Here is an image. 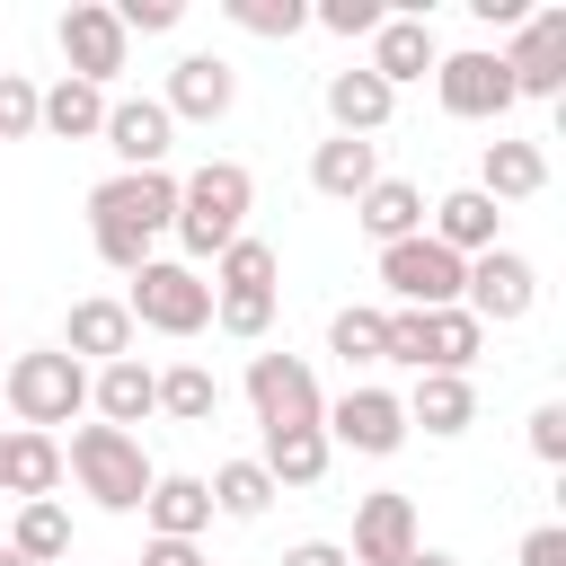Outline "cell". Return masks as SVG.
Wrapping results in <instances>:
<instances>
[{"instance_id":"26","label":"cell","mask_w":566,"mask_h":566,"mask_svg":"<svg viewBox=\"0 0 566 566\" xmlns=\"http://www.w3.org/2000/svg\"><path fill=\"white\" fill-rule=\"evenodd\" d=\"M389 106H398V97H389L371 71H327V124H336V133L371 142V133L389 124Z\"/></svg>"},{"instance_id":"21","label":"cell","mask_w":566,"mask_h":566,"mask_svg":"<svg viewBox=\"0 0 566 566\" xmlns=\"http://www.w3.org/2000/svg\"><path fill=\"white\" fill-rule=\"evenodd\" d=\"M495 230H504V212H495V203H486L478 186H451V195L433 203V230H424V239H442V248H451V256L469 265V256H486V248H504Z\"/></svg>"},{"instance_id":"4","label":"cell","mask_w":566,"mask_h":566,"mask_svg":"<svg viewBox=\"0 0 566 566\" xmlns=\"http://www.w3.org/2000/svg\"><path fill=\"white\" fill-rule=\"evenodd\" d=\"M124 310H133V327H150V336H203V327H212V283H203L186 256H150V265L133 274Z\"/></svg>"},{"instance_id":"23","label":"cell","mask_w":566,"mask_h":566,"mask_svg":"<svg viewBox=\"0 0 566 566\" xmlns=\"http://www.w3.org/2000/svg\"><path fill=\"white\" fill-rule=\"evenodd\" d=\"M35 133H53V142H97L106 133V88H88V80H53L44 88V106H35Z\"/></svg>"},{"instance_id":"32","label":"cell","mask_w":566,"mask_h":566,"mask_svg":"<svg viewBox=\"0 0 566 566\" xmlns=\"http://www.w3.org/2000/svg\"><path fill=\"white\" fill-rule=\"evenodd\" d=\"M203 495H212V513H230V522H256V513L274 504V478H265L256 460H221V469L203 478Z\"/></svg>"},{"instance_id":"18","label":"cell","mask_w":566,"mask_h":566,"mask_svg":"<svg viewBox=\"0 0 566 566\" xmlns=\"http://www.w3.org/2000/svg\"><path fill=\"white\" fill-rule=\"evenodd\" d=\"M88 407H97V424H115V433H133L150 407H159V371L142 363V354H124V363H106V371H88Z\"/></svg>"},{"instance_id":"38","label":"cell","mask_w":566,"mask_h":566,"mask_svg":"<svg viewBox=\"0 0 566 566\" xmlns=\"http://www.w3.org/2000/svg\"><path fill=\"white\" fill-rule=\"evenodd\" d=\"M186 18V0H115V27L124 35H168Z\"/></svg>"},{"instance_id":"24","label":"cell","mask_w":566,"mask_h":566,"mask_svg":"<svg viewBox=\"0 0 566 566\" xmlns=\"http://www.w3.org/2000/svg\"><path fill=\"white\" fill-rule=\"evenodd\" d=\"M380 177V142H354V133H327L318 150H310V186L318 195H336V203H354L363 186Z\"/></svg>"},{"instance_id":"11","label":"cell","mask_w":566,"mask_h":566,"mask_svg":"<svg viewBox=\"0 0 566 566\" xmlns=\"http://www.w3.org/2000/svg\"><path fill=\"white\" fill-rule=\"evenodd\" d=\"M504 80L513 97H557L566 88V9H531L504 44Z\"/></svg>"},{"instance_id":"33","label":"cell","mask_w":566,"mask_h":566,"mask_svg":"<svg viewBox=\"0 0 566 566\" xmlns=\"http://www.w3.org/2000/svg\"><path fill=\"white\" fill-rule=\"evenodd\" d=\"M274 248L265 239H230L221 256H212V292H274Z\"/></svg>"},{"instance_id":"10","label":"cell","mask_w":566,"mask_h":566,"mask_svg":"<svg viewBox=\"0 0 566 566\" xmlns=\"http://www.w3.org/2000/svg\"><path fill=\"white\" fill-rule=\"evenodd\" d=\"M53 35H62V62H71V80H88V88H106V80L133 62V35L115 27V9H106V0H71Z\"/></svg>"},{"instance_id":"40","label":"cell","mask_w":566,"mask_h":566,"mask_svg":"<svg viewBox=\"0 0 566 566\" xmlns=\"http://www.w3.org/2000/svg\"><path fill=\"white\" fill-rule=\"evenodd\" d=\"M531 451H539L548 469L566 460V398H539V407H531Z\"/></svg>"},{"instance_id":"28","label":"cell","mask_w":566,"mask_h":566,"mask_svg":"<svg viewBox=\"0 0 566 566\" xmlns=\"http://www.w3.org/2000/svg\"><path fill=\"white\" fill-rule=\"evenodd\" d=\"M327 460H336V451H327L318 424H310V433H265V451H256V469L274 478V495H283V486H318Z\"/></svg>"},{"instance_id":"43","label":"cell","mask_w":566,"mask_h":566,"mask_svg":"<svg viewBox=\"0 0 566 566\" xmlns=\"http://www.w3.org/2000/svg\"><path fill=\"white\" fill-rule=\"evenodd\" d=\"M283 566H345V548L336 539H301V548H283Z\"/></svg>"},{"instance_id":"34","label":"cell","mask_w":566,"mask_h":566,"mask_svg":"<svg viewBox=\"0 0 566 566\" xmlns=\"http://www.w3.org/2000/svg\"><path fill=\"white\" fill-rule=\"evenodd\" d=\"M221 9H230V27H248V35H274V44L310 27V0H221Z\"/></svg>"},{"instance_id":"42","label":"cell","mask_w":566,"mask_h":566,"mask_svg":"<svg viewBox=\"0 0 566 566\" xmlns=\"http://www.w3.org/2000/svg\"><path fill=\"white\" fill-rule=\"evenodd\" d=\"M133 566H203V548H195V539H150Z\"/></svg>"},{"instance_id":"29","label":"cell","mask_w":566,"mask_h":566,"mask_svg":"<svg viewBox=\"0 0 566 566\" xmlns=\"http://www.w3.org/2000/svg\"><path fill=\"white\" fill-rule=\"evenodd\" d=\"M53 486H62V442L18 424V433H9V495L35 504V495H53Z\"/></svg>"},{"instance_id":"7","label":"cell","mask_w":566,"mask_h":566,"mask_svg":"<svg viewBox=\"0 0 566 566\" xmlns=\"http://www.w3.org/2000/svg\"><path fill=\"white\" fill-rule=\"evenodd\" d=\"M248 407H256L265 433H310V424L327 416L318 371H310L301 354H248Z\"/></svg>"},{"instance_id":"9","label":"cell","mask_w":566,"mask_h":566,"mask_svg":"<svg viewBox=\"0 0 566 566\" xmlns=\"http://www.w3.org/2000/svg\"><path fill=\"white\" fill-rule=\"evenodd\" d=\"M318 433H327V451H363V460H389L398 442H407V407H398V389H345L327 416H318Z\"/></svg>"},{"instance_id":"6","label":"cell","mask_w":566,"mask_h":566,"mask_svg":"<svg viewBox=\"0 0 566 566\" xmlns=\"http://www.w3.org/2000/svg\"><path fill=\"white\" fill-rule=\"evenodd\" d=\"M460 310H469L478 327H513V318H531V310H539V265H531L522 248H486V256H469V274H460Z\"/></svg>"},{"instance_id":"47","label":"cell","mask_w":566,"mask_h":566,"mask_svg":"<svg viewBox=\"0 0 566 566\" xmlns=\"http://www.w3.org/2000/svg\"><path fill=\"white\" fill-rule=\"evenodd\" d=\"M0 566H27V557H18V548H0Z\"/></svg>"},{"instance_id":"5","label":"cell","mask_w":566,"mask_h":566,"mask_svg":"<svg viewBox=\"0 0 566 566\" xmlns=\"http://www.w3.org/2000/svg\"><path fill=\"white\" fill-rule=\"evenodd\" d=\"M80 407H88V363H71L62 345H44V354H18V363H9V416H18L27 433L80 424Z\"/></svg>"},{"instance_id":"41","label":"cell","mask_w":566,"mask_h":566,"mask_svg":"<svg viewBox=\"0 0 566 566\" xmlns=\"http://www.w3.org/2000/svg\"><path fill=\"white\" fill-rule=\"evenodd\" d=\"M522 566H566V522H539V531H522Z\"/></svg>"},{"instance_id":"2","label":"cell","mask_w":566,"mask_h":566,"mask_svg":"<svg viewBox=\"0 0 566 566\" xmlns=\"http://www.w3.org/2000/svg\"><path fill=\"white\" fill-rule=\"evenodd\" d=\"M248 203H256V177L239 159H203L195 177H177V239L186 256H221L230 239H248Z\"/></svg>"},{"instance_id":"45","label":"cell","mask_w":566,"mask_h":566,"mask_svg":"<svg viewBox=\"0 0 566 566\" xmlns=\"http://www.w3.org/2000/svg\"><path fill=\"white\" fill-rule=\"evenodd\" d=\"M407 566H460V557H451V548H416Z\"/></svg>"},{"instance_id":"8","label":"cell","mask_w":566,"mask_h":566,"mask_svg":"<svg viewBox=\"0 0 566 566\" xmlns=\"http://www.w3.org/2000/svg\"><path fill=\"white\" fill-rule=\"evenodd\" d=\"M460 256L442 248V239H398V248H380V283H389V301L398 310H460Z\"/></svg>"},{"instance_id":"3","label":"cell","mask_w":566,"mask_h":566,"mask_svg":"<svg viewBox=\"0 0 566 566\" xmlns=\"http://www.w3.org/2000/svg\"><path fill=\"white\" fill-rule=\"evenodd\" d=\"M62 469H71L80 495L106 504V513H142V495H150V478H159V469L142 460V433H115V424H71Z\"/></svg>"},{"instance_id":"14","label":"cell","mask_w":566,"mask_h":566,"mask_svg":"<svg viewBox=\"0 0 566 566\" xmlns=\"http://www.w3.org/2000/svg\"><path fill=\"white\" fill-rule=\"evenodd\" d=\"M159 106H168V124H221V115L239 106V71H230L221 53H177Z\"/></svg>"},{"instance_id":"13","label":"cell","mask_w":566,"mask_h":566,"mask_svg":"<svg viewBox=\"0 0 566 566\" xmlns=\"http://www.w3.org/2000/svg\"><path fill=\"white\" fill-rule=\"evenodd\" d=\"M416 548H424V531H416V504H407L398 486H380V495L354 504V548H345V566H407Z\"/></svg>"},{"instance_id":"16","label":"cell","mask_w":566,"mask_h":566,"mask_svg":"<svg viewBox=\"0 0 566 566\" xmlns=\"http://www.w3.org/2000/svg\"><path fill=\"white\" fill-rule=\"evenodd\" d=\"M433 62H442V44H433V27H424L416 9H398V18H380V27H371V62H363V71H371L389 97H398L407 80H424Z\"/></svg>"},{"instance_id":"46","label":"cell","mask_w":566,"mask_h":566,"mask_svg":"<svg viewBox=\"0 0 566 566\" xmlns=\"http://www.w3.org/2000/svg\"><path fill=\"white\" fill-rule=\"evenodd\" d=\"M0 495H9V433H0Z\"/></svg>"},{"instance_id":"44","label":"cell","mask_w":566,"mask_h":566,"mask_svg":"<svg viewBox=\"0 0 566 566\" xmlns=\"http://www.w3.org/2000/svg\"><path fill=\"white\" fill-rule=\"evenodd\" d=\"M469 9H478V18H486V27H522V18H531V9H522V0H469Z\"/></svg>"},{"instance_id":"15","label":"cell","mask_w":566,"mask_h":566,"mask_svg":"<svg viewBox=\"0 0 566 566\" xmlns=\"http://www.w3.org/2000/svg\"><path fill=\"white\" fill-rule=\"evenodd\" d=\"M124 168H168V150H177V124H168V106L159 97H106V133H97Z\"/></svg>"},{"instance_id":"36","label":"cell","mask_w":566,"mask_h":566,"mask_svg":"<svg viewBox=\"0 0 566 566\" xmlns=\"http://www.w3.org/2000/svg\"><path fill=\"white\" fill-rule=\"evenodd\" d=\"M380 318H389V310H363V301L336 310V318H327V354H345V363H380Z\"/></svg>"},{"instance_id":"27","label":"cell","mask_w":566,"mask_h":566,"mask_svg":"<svg viewBox=\"0 0 566 566\" xmlns=\"http://www.w3.org/2000/svg\"><path fill=\"white\" fill-rule=\"evenodd\" d=\"M478 345H486V327H478L469 310H424V363H416V371H451V380H469Z\"/></svg>"},{"instance_id":"39","label":"cell","mask_w":566,"mask_h":566,"mask_svg":"<svg viewBox=\"0 0 566 566\" xmlns=\"http://www.w3.org/2000/svg\"><path fill=\"white\" fill-rule=\"evenodd\" d=\"M310 18H318V27H327V35H371V27H380V18H389V9H380V0H318V9H310Z\"/></svg>"},{"instance_id":"22","label":"cell","mask_w":566,"mask_h":566,"mask_svg":"<svg viewBox=\"0 0 566 566\" xmlns=\"http://www.w3.org/2000/svg\"><path fill=\"white\" fill-rule=\"evenodd\" d=\"M407 407V433L424 424L433 442H451V433H469L478 424V389L469 380H451V371H416V398H398Z\"/></svg>"},{"instance_id":"30","label":"cell","mask_w":566,"mask_h":566,"mask_svg":"<svg viewBox=\"0 0 566 566\" xmlns=\"http://www.w3.org/2000/svg\"><path fill=\"white\" fill-rule=\"evenodd\" d=\"M9 548H18L27 566H62V557H71V513H62L53 495L18 504V531H9Z\"/></svg>"},{"instance_id":"17","label":"cell","mask_w":566,"mask_h":566,"mask_svg":"<svg viewBox=\"0 0 566 566\" xmlns=\"http://www.w3.org/2000/svg\"><path fill=\"white\" fill-rule=\"evenodd\" d=\"M133 336H142V327H133V310H124V301H106V292L71 301V318H62V354H71V363H97V371H106V363H124V354H133Z\"/></svg>"},{"instance_id":"12","label":"cell","mask_w":566,"mask_h":566,"mask_svg":"<svg viewBox=\"0 0 566 566\" xmlns=\"http://www.w3.org/2000/svg\"><path fill=\"white\" fill-rule=\"evenodd\" d=\"M433 88H442V115H460V124H495L513 106L504 53H442L433 62Z\"/></svg>"},{"instance_id":"35","label":"cell","mask_w":566,"mask_h":566,"mask_svg":"<svg viewBox=\"0 0 566 566\" xmlns=\"http://www.w3.org/2000/svg\"><path fill=\"white\" fill-rule=\"evenodd\" d=\"M212 327L239 336V345H256L274 327V292H212Z\"/></svg>"},{"instance_id":"37","label":"cell","mask_w":566,"mask_h":566,"mask_svg":"<svg viewBox=\"0 0 566 566\" xmlns=\"http://www.w3.org/2000/svg\"><path fill=\"white\" fill-rule=\"evenodd\" d=\"M35 106H44V88L27 71H0V142H27L35 133Z\"/></svg>"},{"instance_id":"31","label":"cell","mask_w":566,"mask_h":566,"mask_svg":"<svg viewBox=\"0 0 566 566\" xmlns=\"http://www.w3.org/2000/svg\"><path fill=\"white\" fill-rule=\"evenodd\" d=\"M159 416H177V424H212V416H221V380H212L203 363H168V371H159Z\"/></svg>"},{"instance_id":"19","label":"cell","mask_w":566,"mask_h":566,"mask_svg":"<svg viewBox=\"0 0 566 566\" xmlns=\"http://www.w3.org/2000/svg\"><path fill=\"white\" fill-rule=\"evenodd\" d=\"M142 522H150V539H203V531H212V495H203V478L159 469L150 495H142Z\"/></svg>"},{"instance_id":"20","label":"cell","mask_w":566,"mask_h":566,"mask_svg":"<svg viewBox=\"0 0 566 566\" xmlns=\"http://www.w3.org/2000/svg\"><path fill=\"white\" fill-rule=\"evenodd\" d=\"M539 186H548V150H539V142H504V133H495V142H486V159H478V195L504 212V203H531Z\"/></svg>"},{"instance_id":"1","label":"cell","mask_w":566,"mask_h":566,"mask_svg":"<svg viewBox=\"0 0 566 566\" xmlns=\"http://www.w3.org/2000/svg\"><path fill=\"white\" fill-rule=\"evenodd\" d=\"M177 221V177L168 168H115L97 195H88V239L115 274H142L150 265V239Z\"/></svg>"},{"instance_id":"25","label":"cell","mask_w":566,"mask_h":566,"mask_svg":"<svg viewBox=\"0 0 566 566\" xmlns=\"http://www.w3.org/2000/svg\"><path fill=\"white\" fill-rule=\"evenodd\" d=\"M354 221H363L380 248H398V239H416V230H424V195H416L407 177H371V186L354 195Z\"/></svg>"}]
</instances>
